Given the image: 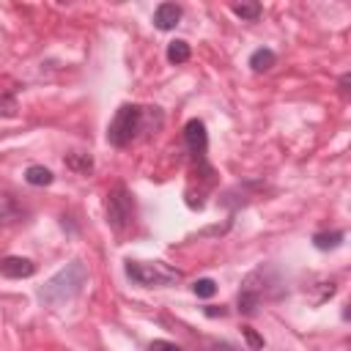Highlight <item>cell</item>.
Masks as SVG:
<instances>
[{"mask_svg":"<svg viewBox=\"0 0 351 351\" xmlns=\"http://www.w3.org/2000/svg\"><path fill=\"white\" fill-rule=\"evenodd\" d=\"M85 282H88V269H85V263H82V261H71V263H66L58 274H52V277L38 288V299H41L44 304H49V307H60V304L77 299V296L82 293Z\"/></svg>","mask_w":351,"mask_h":351,"instance_id":"6da1fadb","label":"cell"},{"mask_svg":"<svg viewBox=\"0 0 351 351\" xmlns=\"http://www.w3.org/2000/svg\"><path fill=\"white\" fill-rule=\"evenodd\" d=\"M123 274L140 285V288H165V285H176L181 280V271L165 261H154V263H145V261H123Z\"/></svg>","mask_w":351,"mask_h":351,"instance_id":"7a4b0ae2","label":"cell"},{"mask_svg":"<svg viewBox=\"0 0 351 351\" xmlns=\"http://www.w3.org/2000/svg\"><path fill=\"white\" fill-rule=\"evenodd\" d=\"M143 123H145V107L121 104L107 126V143L112 148H126L132 140H137V134L143 132Z\"/></svg>","mask_w":351,"mask_h":351,"instance_id":"3957f363","label":"cell"},{"mask_svg":"<svg viewBox=\"0 0 351 351\" xmlns=\"http://www.w3.org/2000/svg\"><path fill=\"white\" fill-rule=\"evenodd\" d=\"M104 211H107V225L112 230H126L134 219V197L132 192L126 189V184H112L110 192H107V203H104Z\"/></svg>","mask_w":351,"mask_h":351,"instance_id":"277c9868","label":"cell"},{"mask_svg":"<svg viewBox=\"0 0 351 351\" xmlns=\"http://www.w3.org/2000/svg\"><path fill=\"white\" fill-rule=\"evenodd\" d=\"M266 271L269 269L261 266V269H255L244 277V282L239 288V296H236V307H239L241 315H255L258 313V307L266 296Z\"/></svg>","mask_w":351,"mask_h":351,"instance_id":"5b68a950","label":"cell"},{"mask_svg":"<svg viewBox=\"0 0 351 351\" xmlns=\"http://www.w3.org/2000/svg\"><path fill=\"white\" fill-rule=\"evenodd\" d=\"M184 143H186V151H189L192 162L197 165V170H203L211 178L214 170L206 162V154H208V132H206V123L200 118H189L186 121V126H184Z\"/></svg>","mask_w":351,"mask_h":351,"instance_id":"8992f818","label":"cell"},{"mask_svg":"<svg viewBox=\"0 0 351 351\" xmlns=\"http://www.w3.org/2000/svg\"><path fill=\"white\" fill-rule=\"evenodd\" d=\"M0 274L8 280H22V277H33L36 274V263L30 258L22 255H8L0 261Z\"/></svg>","mask_w":351,"mask_h":351,"instance_id":"52a82bcc","label":"cell"},{"mask_svg":"<svg viewBox=\"0 0 351 351\" xmlns=\"http://www.w3.org/2000/svg\"><path fill=\"white\" fill-rule=\"evenodd\" d=\"M184 16V8L178 3H159L154 11V25L159 30H173Z\"/></svg>","mask_w":351,"mask_h":351,"instance_id":"ba28073f","label":"cell"},{"mask_svg":"<svg viewBox=\"0 0 351 351\" xmlns=\"http://www.w3.org/2000/svg\"><path fill=\"white\" fill-rule=\"evenodd\" d=\"M343 239H346V230H318V233H313V247L321 252L337 250L343 244Z\"/></svg>","mask_w":351,"mask_h":351,"instance_id":"9c48e42d","label":"cell"},{"mask_svg":"<svg viewBox=\"0 0 351 351\" xmlns=\"http://www.w3.org/2000/svg\"><path fill=\"white\" fill-rule=\"evenodd\" d=\"M274 63H277V55H274V49H269V47H258V49L250 55V69H252L255 74L269 71Z\"/></svg>","mask_w":351,"mask_h":351,"instance_id":"30bf717a","label":"cell"},{"mask_svg":"<svg viewBox=\"0 0 351 351\" xmlns=\"http://www.w3.org/2000/svg\"><path fill=\"white\" fill-rule=\"evenodd\" d=\"M25 181H27L30 186H49V184L55 181V176H52V170L44 167V165H30V167L25 170Z\"/></svg>","mask_w":351,"mask_h":351,"instance_id":"8fae6325","label":"cell"},{"mask_svg":"<svg viewBox=\"0 0 351 351\" xmlns=\"http://www.w3.org/2000/svg\"><path fill=\"white\" fill-rule=\"evenodd\" d=\"M189 58H192V49H189V44H186L184 38H176V41L167 44V60H170L173 66H181V63H186Z\"/></svg>","mask_w":351,"mask_h":351,"instance_id":"7c38bea8","label":"cell"},{"mask_svg":"<svg viewBox=\"0 0 351 351\" xmlns=\"http://www.w3.org/2000/svg\"><path fill=\"white\" fill-rule=\"evenodd\" d=\"M66 167H71V170H74V173H80V176H88V173L93 170V159H90L88 154L71 151V154L66 156Z\"/></svg>","mask_w":351,"mask_h":351,"instance_id":"4fadbf2b","label":"cell"},{"mask_svg":"<svg viewBox=\"0 0 351 351\" xmlns=\"http://www.w3.org/2000/svg\"><path fill=\"white\" fill-rule=\"evenodd\" d=\"M230 11H233L236 16H241V19H247V22H255L263 8H261V3H233Z\"/></svg>","mask_w":351,"mask_h":351,"instance_id":"5bb4252c","label":"cell"},{"mask_svg":"<svg viewBox=\"0 0 351 351\" xmlns=\"http://www.w3.org/2000/svg\"><path fill=\"white\" fill-rule=\"evenodd\" d=\"M0 115H5V118L16 115V96L11 88H0Z\"/></svg>","mask_w":351,"mask_h":351,"instance_id":"9a60e30c","label":"cell"},{"mask_svg":"<svg viewBox=\"0 0 351 351\" xmlns=\"http://www.w3.org/2000/svg\"><path fill=\"white\" fill-rule=\"evenodd\" d=\"M192 291H195L197 299H211V296L217 293V282H214L211 277H200V280L192 282Z\"/></svg>","mask_w":351,"mask_h":351,"instance_id":"2e32d148","label":"cell"},{"mask_svg":"<svg viewBox=\"0 0 351 351\" xmlns=\"http://www.w3.org/2000/svg\"><path fill=\"white\" fill-rule=\"evenodd\" d=\"M241 335H244V340H247V346H250V351H258V348H263V337L252 329V326H241Z\"/></svg>","mask_w":351,"mask_h":351,"instance_id":"e0dca14e","label":"cell"},{"mask_svg":"<svg viewBox=\"0 0 351 351\" xmlns=\"http://www.w3.org/2000/svg\"><path fill=\"white\" fill-rule=\"evenodd\" d=\"M206 351H241L230 340H206Z\"/></svg>","mask_w":351,"mask_h":351,"instance_id":"ac0fdd59","label":"cell"},{"mask_svg":"<svg viewBox=\"0 0 351 351\" xmlns=\"http://www.w3.org/2000/svg\"><path fill=\"white\" fill-rule=\"evenodd\" d=\"M145 351H184V348L176 346V343H170V340H151Z\"/></svg>","mask_w":351,"mask_h":351,"instance_id":"d6986e66","label":"cell"},{"mask_svg":"<svg viewBox=\"0 0 351 351\" xmlns=\"http://www.w3.org/2000/svg\"><path fill=\"white\" fill-rule=\"evenodd\" d=\"M203 313H206L208 318H222V315H228V307H214V304H208V307H203Z\"/></svg>","mask_w":351,"mask_h":351,"instance_id":"ffe728a7","label":"cell"},{"mask_svg":"<svg viewBox=\"0 0 351 351\" xmlns=\"http://www.w3.org/2000/svg\"><path fill=\"white\" fill-rule=\"evenodd\" d=\"M340 93H343V96H348V74H343V77H340Z\"/></svg>","mask_w":351,"mask_h":351,"instance_id":"44dd1931","label":"cell"}]
</instances>
